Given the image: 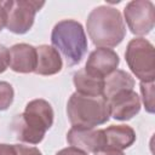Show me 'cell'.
<instances>
[{
	"instance_id": "obj_1",
	"label": "cell",
	"mask_w": 155,
	"mask_h": 155,
	"mask_svg": "<svg viewBox=\"0 0 155 155\" xmlns=\"http://www.w3.org/2000/svg\"><path fill=\"white\" fill-rule=\"evenodd\" d=\"M86 28L92 44L97 47H115L126 35V25L120 11L108 5L97 6L90 12Z\"/></svg>"
},
{
	"instance_id": "obj_2",
	"label": "cell",
	"mask_w": 155,
	"mask_h": 155,
	"mask_svg": "<svg viewBox=\"0 0 155 155\" xmlns=\"http://www.w3.org/2000/svg\"><path fill=\"white\" fill-rule=\"evenodd\" d=\"M53 109L47 101L41 98L30 101L12 122L17 139L28 144H39L53 125Z\"/></svg>"
},
{
	"instance_id": "obj_3",
	"label": "cell",
	"mask_w": 155,
	"mask_h": 155,
	"mask_svg": "<svg viewBox=\"0 0 155 155\" xmlns=\"http://www.w3.org/2000/svg\"><path fill=\"white\" fill-rule=\"evenodd\" d=\"M52 46L63 54L69 67L79 64L87 52V36L82 24L75 19H62L51 33Z\"/></svg>"
},
{
	"instance_id": "obj_4",
	"label": "cell",
	"mask_w": 155,
	"mask_h": 155,
	"mask_svg": "<svg viewBox=\"0 0 155 155\" xmlns=\"http://www.w3.org/2000/svg\"><path fill=\"white\" fill-rule=\"evenodd\" d=\"M68 119L73 127L94 128L110 119L108 102L101 97H87L74 92L67 103Z\"/></svg>"
},
{
	"instance_id": "obj_5",
	"label": "cell",
	"mask_w": 155,
	"mask_h": 155,
	"mask_svg": "<svg viewBox=\"0 0 155 155\" xmlns=\"http://www.w3.org/2000/svg\"><path fill=\"white\" fill-rule=\"evenodd\" d=\"M128 68L140 82H153L155 78V52L153 44L144 38L132 39L126 47Z\"/></svg>"
},
{
	"instance_id": "obj_6",
	"label": "cell",
	"mask_w": 155,
	"mask_h": 155,
	"mask_svg": "<svg viewBox=\"0 0 155 155\" xmlns=\"http://www.w3.org/2000/svg\"><path fill=\"white\" fill-rule=\"evenodd\" d=\"M44 1L36 0H7L4 1L6 12V28L13 34L28 33L35 19V15L44 7Z\"/></svg>"
},
{
	"instance_id": "obj_7",
	"label": "cell",
	"mask_w": 155,
	"mask_h": 155,
	"mask_svg": "<svg viewBox=\"0 0 155 155\" xmlns=\"http://www.w3.org/2000/svg\"><path fill=\"white\" fill-rule=\"evenodd\" d=\"M128 29L134 35H148L155 25V6L150 0H132L124 8Z\"/></svg>"
},
{
	"instance_id": "obj_8",
	"label": "cell",
	"mask_w": 155,
	"mask_h": 155,
	"mask_svg": "<svg viewBox=\"0 0 155 155\" xmlns=\"http://www.w3.org/2000/svg\"><path fill=\"white\" fill-rule=\"evenodd\" d=\"M107 102L110 116L119 121H127L140 110V98L133 90L121 91Z\"/></svg>"
},
{
	"instance_id": "obj_9",
	"label": "cell",
	"mask_w": 155,
	"mask_h": 155,
	"mask_svg": "<svg viewBox=\"0 0 155 155\" xmlns=\"http://www.w3.org/2000/svg\"><path fill=\"white\" fill-rule=\"evenodd\" d=\"M67 142L70 147H75L85 153H97L104 149V132L103 130L71 127L67 133Z\"/></svg>"
},
{
	"instance_id": "obj_10",
	"label": "cell",
	"mask_w": 155,
	"mask_h": 155,
	"mask_svg": "<svg viewBox=\"0 0 155 155\" xmlns=\"http://www.w3.org/2000/svg\"><path fill=\"white\" fill-rule=\"evenodd\" d=\"M119 63V54L114 50L107 47H98L90 53L84 69L92 75L105 79L108 75L116 70Z\"/></svg>"
},
{
	"instance_id": "obj_11",
	"label": "cell",
	"mask_w": 155,
	"mask_h": 155,
	"mask_svg": "<svg viewBox=\"0 0 155 155\" xmlns=\"http://www.w3.org/2000/svg\"><path fill=\"white\" fill-rule=\"evenodd\" d=\"M10 68L21 74L34 73L36 68V47L29 44H16L10 48Z\"/></svg>"
},
{
	"instance_id": "obj_12",
	"label": "cell",
	"mask_w": 155,
	"mask_h": 155,
	"mask_svg": "<svg viewBox=\"0 0 155 155\" xmlns=\"http://www.w3.org/2000/svg\"><path fill=\"white\" fill-rule=\"evenodd\" d=\"M63 67L61 53L50 45H40L36 47V68L35 74L50 76L59 73Z\"/></svg>"
},
{
	"instance_id": "obj_13",
	"label": "cell",
	"mask_w": 155,
	"mask_h": 155,
	"mask_svg": "<svg viewBox=\"0 0 155 155\" xmlns=\"http://www.w3.org/2000/svg\"><path fill=\"white\" fill-rule=\"evenodd\" d=\"M105 145L104 149L124 150L136 142V132L127 125H111L103 130Z\"/></svg>"
},
{
	"instance_id": "obj_14",
	"label": "cell",
	"mask_w": 155,
	"mask_h": 155,
	"mask_svg": "<svg viewBox=\"0 0 155 155\" xmlns=\"http://www.w3.org/2000/svg\"><path fill=\"white\" fill-rule=\"evenodd\" d=\"M73 82L76 92L87 97H101L104 90V79L90 74L85 69L74 73Z\"/></svg>"
},
{
	"instance_id": "obj_15",
	"label": "cell",
	"mask_w": 155,
	"mask_h": 155,
	"mask_svg": "<svg viewBox=\"0 0 155 155\" xmlns=\"http://www.w3.org/2000/svg\"><path fill=\"white\" fill-rule=\"evenodd\" d=\"M133 87H134V79L132 78V75L125 70L116 69L104 79L103 98L108 101L116 93L121 91L133 90Z\"/></svg>"
},
{
	"instance_id": "obj_16",
	"label": "cell",
	"mask_w": 155,
	"mask_h": 155,
	"mask_svg": "<svg viewBox=\"0 0 155 155\" xmlns=\"http://www.w3.org/2000/svg\"><path fill=\"white\" fill-rule=\"evenodd\" d=\"M140 93H142V101L144 104L145 110L149 114H154L155 111V104H154V81L153 82H140Z\"/></svg>"
},
{
	"instance_id": "obj_17",
	"label": "cell",
	"mask_w": 155,
	"mask_h": 155,
	"mask_svg": "<svg viewBox=\"0 0 155 155\" xmlns=\"http://www.w3.org/2000/svg\"><path fill=\"white\" fill-rule=\"evenodd\" d=\"M15 91L11 84L6 81H0V111L10 108L13 102Z\"/></svg>"
},
{
	"instance_id": "obj_18",
	"label": "cell",
	"mask_w": 155,
	"mask_h": 155,
	"mask_svg": "<svg viewBox=\"0 0 155 155\" xmlns=\"http://www.w3.org/2000/svg\"><path fill=\"white\" fill-rule=\"evenodd\" d=\"M10 65V50L0 44V74L4 73Z\"/></svg>"
},
{
	"instance_id": "obj_19",
	"label": "cell",
	"mask_w": 155,
	"mask_h": 155,
	"mask_svg": "<svg viewBox=\"0 0 155 155\" xmlns=\"http://www.w3.org/2000/svg\"><path fill=\"white\" fill-rule=\"evenodd\" d=\"M17 155H42L41 151L35 147H28L23 144H15Z\"/></svg>"
},
{
	"instance_id": "obj_20",
	"label": "cell",
	"mask_w": 155,
	"mask_h": 155,
	"mask_svg": "<svg viewBox=\"0 0 155 155\" xmlns=\"http://www.w3.org/2000/svg\"><path fill=\"white\" fill-rule=\"evenodd\" d=\"M56 155H88V154L75 147H68V148H63L59 151H57Z\"/></svg>"
},
{
	"instance_id": "obj_21",
	"label": "cell",
	"mask_w": 155,
	"mask_h": 155,
	"mask_svg": "<svg viewBox=\"0 0 155 155\" xmlns=\"http://www.w3.org/2000/svg\"><path fill=\"white\" fill-rule=\"evenodd\" d=\"M0 155H17L15 144H0Z\"/></svg>"
},
{
	"instance_id": "obj_22",
	"label": "cell",
	"mask_w": 155,
	"mask_h": 155,
	"mask_svg": "<svg viewBox=\"0 0 155 155\" xmlns=\"http://www.w3.org/2000/svg\"><path fill=\"white\" fill-rule=\"evenodd\" d=\"M94 155H125L122 150H116V149H101Z\"/></svg>"
},
{
	"instance_id": "obj_23",
	"label": "cell",
	"mask_w": 155,
	"mask_h": 155,
	"mask_svg": "<svg viewBox=\"0 0 155 155\" xmlns=\"http://www.w3.org/2000/svg\"><path fill=\"white\" fill-rule=\"evenodd\" d=\"M6 27V12L4 8V1H0V31Z\"/></svg>"
}]
</instances>
